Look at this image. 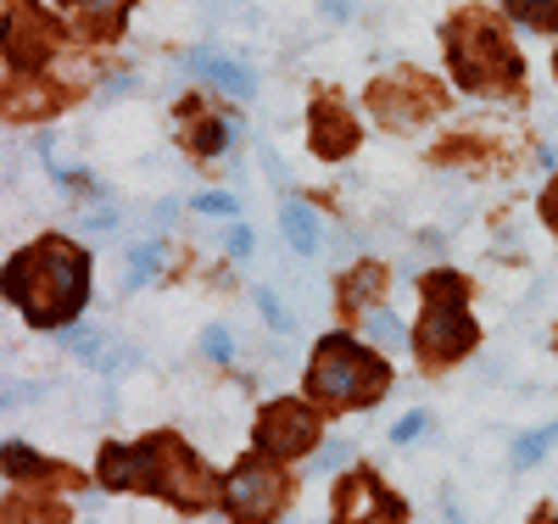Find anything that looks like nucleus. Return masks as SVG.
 <instances>
[{"instance_id": "obj_1", "label": "nucleus", "mask_w": 558, "mask_h": 524, "mask_svg": "<svg viewBox=\"0 0 558 524\" xmlns=\"http://www.w3.org/2000/svg\"><path fill=\"white\" fill-rule=\"evenodd\" d=\"M89 296V257L73 241H39L7 263V302L34 329H68Z\"/></svg>"}, {"instance_id": "obj_2", "label": "nucleus", "mask_w": 558, "mask_h": 524, "mask_svg": "<svg viewBox=\"0 0 558 524\" xmlns=\"http://www.w3.org/2000/svg\"><path fill=\"white\" fill-rule=\"evenodd\" d=\"M101 480L112 491L140 486V491H162L179 508H207V468L184 452L173 436H157L146 447H107L101 452Z\"/></svg>"}, {"instance_id": "obj_3", "label": "nucleus", "mask_w": 558, "mask_h": 524, "mask_svg": "<svg viewBox=\"0 0 558 524\" xmlns=\"http://www.w3.org/2000/svg\"><path fill=\"white\" fill-rule=\"evenodd\" d=\"M386 363L380 357H368L357 341L347 336H324L313 368H307V391L313 402L324 407H363V402H380L386 397Z\"/></svg>"}, {"instance_id": "obj_4", "label": "nucleus", "mask_w": 558, "mask_h": 524, "mask_svg": "<svg viewBox=\"0 0 558 524\" xmlns=\"http://www.w3.org/2000/svg\"><path fill=\"white\" fill-rule=\"evenodd\" d=\"M425 318H418V346H425V357L447 363V357H463L475 346V324L470 313H463V279L458 273H430L425 279Z\"/></svg>"}, {"instance_id": "obj_5", "label": "nucleus", "mask_w": 558, "mask_h": 524, "mask_svg": "<svg viewBox=\"0 0 558 524\" xmlns=\"http://www.w3.org/2000/svg\"><path fill=\"white\" fill-rule=\"evenodd\" d=\"M452 73L463 89H486V84H508L520 73L514 51L502 45V34H492L486 23H452Z\"/></svg>"}, {"instance_id": "obj_6", "label": "nucleus", "mask_w": 558, "mask_h": 524, "mask_svg": "<svg viewBox=\"0 0 558 524\" xmlns=\"http://www.w3.org/2000/svg\"><path fill=\"white\" fill-rule=\"evenodd\" d=\"M223 502H229V513H235L241 524H268L279 513V502H286V474L268 468L263 458H246L223 480Z\"/></svg>"}, {"instance_id": "obj_7", "label": "nucleus", "mask_w": 558, "mask_h": 524, "mask_svg": "<svg viewBox=\"0 0 558 524\" xmlns=\"http://www.w3.org/2000/svg\"><path fill=\"white\" fill-rule=\"evenodd\" d=\"M318 441V413L313 407H302V402H274V407H263V418H257V452L263 458H302L307 447Z\"/></svg>"}, {"instance_id": "obj_8", "label": "nucleus", "mask_w": 558, "mask_h": 524, "mask_svg": "<svg viewBox=\"0 0 558 524\" xmlns=\"http://www.w3.org/2000/svg\"><path fill=\"white\" fill-rule=\"evenodd\" d=\"M336 524H402V502L375 474H352L336 497Z\"/></svg>"}, {"instance_id": "obj_9", "label": "nucleus", "mask_w": 558, "mask_h": 524, "mask_svg": "<svg viewBox=\"0 0 558 524\" xmlns=\"http://www.w3.org/2000/svg\"><path fill=\"white\" fill-rule=\"evenodd\" d=\"M184 68L202 73V78H213V84L229 89V95H241V101H252V95H257L252 68H246V62H229V57H218V51H191V57H184Z\"/></svg>"}, {"instance_id": "obj_10", "label": "nucleus", "mask_w": 558, "mask_h": 524, "mask_svg": "<svg viewBox=\"0 0 558 524\" xmlns=\"http://www.w3.org/2000/svg\"><path fill=\"white\" fill-rule=\"evenodd\" d=\"M357 146V123H347V112L336 101L313 107V151L318 157H347Z\"/></svg>"}, {"instance_id": "obj_11", "label": "nucleus", "mask_w": 558, "mask_h": 524, "mask_svg": "<svg viewBox=\"0 0 558 524\" xmlns=\"http://www.w3.org/2000/svg\"><path fill=\"white\" fill-rule=\"evenodd\" d=\"M279 229H286V241H291L302 257H313V252H318V212H313L307 202L279 207Z\"/></svg>"}, {"instance_id": "obj_12", "label": "nucleus", "mask_w": 558, "mask_h": 524, "mask_svg": "<svg viewBox=\"0 0 558 524\" xmlns=\"http://www.w3.org/2000/svg\"><path fill=\"white\" fill-rule=\"evenodd\" d=\"M380 268L375 263H363V268H352L347 279H341V307H357V313H368V302L380 296Z\"/></svg>"}, {"instance_id": "obj_13", "label": "nucleus", "mask_w": 558, "mask_h": 524, "mask_svg": "<svg viewBox=\"0 0 558 524\" xmlns=\"http://www.w3.org/2000/svg\"><path fill=\"white\" fill-rule=\"evenodd\" d=\"M508 17L542 34H558V0H508Z\"/></svg>"}, {"instance_id": "obj_14", "label": "nucleus", "mask_w": 558, "mask_h": 524, "mask_svg": "<svg viewBox=\"0 0 558 524\" xmlns=\"http://www.w3.org/2000/svg\"><path fill=\"white\" fill-rule=\"evenodd\" d=\"M157 273H162V246H157V241L134 246V252H129V273H123V291H140V284L157 279Z\"/></svg>"}, {"instance_id": "obj_15", "label": "nucleus", "mask_w": 558, "mask_h": 524, "mask_svg": "<svg viewBox=\"0 0 558 524\" xmlns=\"http://www.w3.org/2000/svg\"><path fill=\"white\" fill-rule=\"evenodd\" d=\"M363 336H368V341H380V346H408L402 318L386 313V307H368V313H363Z\"/></svg>"}, {"instance_id": "obj_16", "label": "nucleus", "mask_w": 558, "mask_h": 524, "mask_svg": "<svg viewBox=\"0 0 558 524\" xmlns=\"http://www.w3.org/2000/svg\"><path fill=\"white\" fill-rule=\"evenodd\" d=\"M553 447H558V424H547V430H531V436L514 447V468H531V463H542Z\"/></svg>"}, {"instance_id": "obj_17", "label": "nucleus", "mask_w": 558, "mask_h": 524, "mask_svg": "<svg viewBox=\"0 0 558 524\" xmlns=\"http://www.w3.org/2000/svg\"><path fill=\"white\" fill-rule=\"evenodd\" d=\"M7 474H12V480H39V474H51V468H45L23 441H12V447H7Z\"/></svg>"}, {"instance_id": "obj_18", "label": "nucleus", "mask_w": 558, "mask_h": 524, "mask_svg": "<svg viewBox=\"0 0 558 524\" xmlns=\"http://www.w3.org/2000/svg\"><path fill=\"white\" fill-rule=\"evenodd\" d=\"M347 458H352V447H347V441H330L324 452H313V463H307V468H313V474H336Z\"/></svg>"}, {"instance_id": "obj_19", "label": "nucleus", "mask_w": 558, "mask_h": 524, "mask_svg": "<svg viewBox=\"0 0 558 524\" xmlns=\"http://www.w3.org/2000/svg\"><path fill=\"white\" fill-rule=\"evenodd\" d=\"M257 313H263V318H268V324L279 329V336H286V329L296 324V318H291L286 307H279V296H274V291H257Z\"/></svg>"}, {"instance_id": "obj_20", "label": "nucleus", "mask_w": 558, "mask_h": 524, "mask_svg": "<svg viewBox=\"0 0 558 524\" xmlns=\"http://www.w3.org/2000/svg\"><path fill=\"white\" fill-rule=\"evenodd\" d=\"M202 346H207V357H213V363H229V357H235V346H229V329H223V324H207Z\"/></svg>"}, {"instance_id": "obj_21", "label": "nucleus", "mask_w": 558, "mask_h": 524, "mask_svg": "<svg viewBox=\"0 0 558 524\" xmlns=\"http://www.w3.org/2000/svg\"><path fill=\"white\" fill-rule=\"evenodd\" d=\"M229 134H241V123H213V129H202V134H196V151H207V157L223 151V139H229Z\"/></svg>"}, {"instance_id": "obj_22", "label": "nucleus", "mask_w": 558, "mask_h": 524, "mask_svg": "<svg viewBox=\"0 0 558 524\" xmlns=\"http://www.w3.org/2000/svg\"><path fill=\"white\" fill-rule=\"evenodd\" d=\"M425 424H430L425 413H408V418H397V430H391V441H397V447H413L418 436H425Z\"/></svg>"}, {"instance_id": "obj_23", "label": "nucleus", "mask_w": 558, "mask_h": 524, "mask_svg": "<svg viewBox=\"0 0 558 524\" xmlns=\"http://www.w3.org/2000/svg\"><path fill=\"white\" fill-rule=\"evenodd\" d=\"M123 7H129V0H84V12H89V17H107V28H118Z\"/></svg>"}, {"instance_id": "obj_24", "label": "nucleus", "mask_w": 558, "mask_h": 524, "mask_svg": "<svg viewBox=\"0 0 558 524\" xmlns=\"http://www.w3.org/2000/svg\"><path fill=\"white\" fill-rule=\"evenodd\" d=\"M196 212H207V218H229V212H235V196H218V190H213V196H196Z\"/></svg>"}, {"instance_id": "obj_25", "label": "nucleus", "mask_w": 558, "mask_h": 524, "mask_svg": "<svg viewBox=\"0 0 558 524\" xmlns=\"http://www.w3.org/2000/svg\"><path fill=\"white\" fill-rule=\"evenodd\" d=\"M229 257H252V229L246 223L229 229Z\"/></svg>"}, {"instance_id": "obj_26", "label": "nucleus", "mask_w": 558, "mask_h": 524, "mask_svg": "<svg viewBox=\"0 0 558 524\" xmlns=\"http://www.w3.org/2000/svg\"><path fill=\"white\" fill-rule=\"evenodd\" d=\"M542 218L558 229V184H547V196H542Z\"/></svg>"}, {"instance_id": "obj_27", "label": "nucleus", "mask_w": 558, "mask_h": 524, "mask_svg": "<svg viewBox=\"0 0 558 524\" xmlns=\"http://www.w3.org/2000/svg\"><path fill=\"white\" fill-rule=\"evenodd\" d=\"M324 12H330V17H352V0H324Z\"/></svg>"}]
</instances>
